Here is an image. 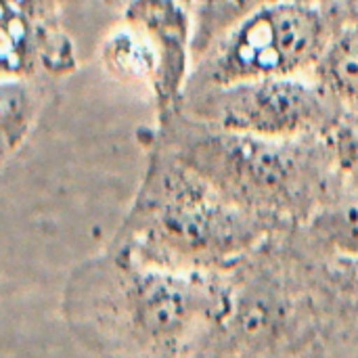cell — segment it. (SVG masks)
I'll return each mask as SVG.
<instances>
[{
	"label": "cell",
	"mask_w": 358,
	"mask_h": 358,
	"mask_svg": "<svg viewBox=\"0 0 358 358\" xmlns=\"http://www.w3.org/2000/svg\"><path fill=\"white\" fill-rule=\"evenodd\" d=\"M153 143L233 203L287 231L300 227L340 187L321 136L268 138L235 132L176 109L159 120Z\"/></svg>",
	"instance_id": "obj_1"
},
{
	"label": "cell",
	"mask_w": 358,
	"mask_h": 358,
	"mask_svg": "<svg viewBox=\"0 0 358 358\" xmlns=\"http://www.w3.org/2000/svg\"><path fill=\"white\" fill-rule=\"evenodd\" d=\"M285 233L153 143L122 254L172 271L227 273Z\"/></svg>",
	"instance_id": "obj_2"
},
{
	"label": "cell",
	"mask_w": 358,
	"mask_h": 358,
	"mask_svg": "<svg viewBox=\"0 0 358 358\" xmlns=\"http://www.w3.org/2000/svg\"><path fill=\"white\" fill-rule=\"evenodd\" d=\"M285 235L229 271L227 308L203 357L323 355L319 319Z\"/></svg>",
	"instance_id": "obj_3"
},
{
	"label": "cell",
	"mask_w": 358,
	"mask_h": 358,
	"mask_svg": "<svg viewBox=\"0 0 358 358\" xmlns=\"http://www.w3.org/2000/svg\"><path fill=\"white\" fill-rule=\"evenodd\" d=\"M336 23V13L325 6L273 0L193 63L185 92L243 80L310 76Z\"/></svg>",
	"instance_id": "obj_4"
},
{
	"label": "cell",
	"mask_w": 358,
	"mask_h": 358,
	"mask_svg": "<svg viewBox=\"0 0 358 358\" xmlns=\"http://www.w3.org/2000/svg\"><path fill=\"white\" fill-rule=\"evenodd\" d=\"M344 105L313 76L243 80L189 90L178 111L208 126L268 138L321 136Z\"/></svg>",
	"instance_id": "obj_5"
},
{
	"label": "cell",
	"mask_w": 358,
	"mask_h": 358,
	"mask_svg": "<svg viewBox=\"0 0 358 358\" xmlns=\"http://www.w3.org/2000/svg\"><path fill=\"white\" fill-rule=\"evenodd\" d=\"M193 2L128 0V21L151 44V80L159 120L178 109L193 69Z\"/></svg>",
	"instance_id": "obj_6"
},
{
	"label": "cell",
	"mask_w": 358,
	"mask_h": 358,
	"mask_svg": "<svg viewBox=\"0 0 358 358\" xmlns=\"http://www.w3.org/2000/svg\"><path fill=\"white\" fill-rule=\"evenodd\" d=\"M285 243L310 294L323 355L358 352V258L308 250L289 233Z\"/></svg>",
	"instance_id": "obj_7"
},
{
	"label": "cell",
	"mask_w": 358,
	"mask_h": 358,
	"mask_svg": "<svg viewBox=\"0 0 358 358\" xmlns=\"http://www.w3.org/2000/svg\"><path fill=\"white\" fill-rule=\"evenodd\" d=\"M289 237L315 252L358 258V187L342 185Z\"/></svg>",
	"instance_id": "obj_8"
},
{
	"label": "cell",
	"mask_w": 358,
	"mask_h": 358,
	"mask_svg": "<svg viewBox=\"0 0 358 358\" xmlns=\"http://www.w3.org/2000/svg\"><path fill=\"white\" fill-rule=\"evenodd\" d=\"M310 76L344 107H358V15L338 19Z\"/></svg>",
	"instance_id": "obj_9"
},
{
	"label": "cell",
	"mask_w": 358,
	"mask_h": 358,
	"mask_svg": "<svg viewBox=\"0 0 358 358\" xmlns=\"http://www.w3.org/2000/svg\"><path fill=\"white\" fill-rule=\"evenodd\" d=\"M273 0H195L193 2V63L227 31Z\"/></svg>",
	"instance_id": "obj_10"
},
{
	"label": "cell",
	"mask_w": 358,
	"mask_h": 358,
	"mask_svg": "<svg viewBox=\"0 0 358 358\" xmlns=\"http://www.w3.org/2000/svg\"><path fill=\"white\" fill-rule=\"evenodd\" d=\"M321 138L340 182L358 187V107H344Z\"/></svg>",
	"instance_id": "obj_11"
},
{
	"label": "cell",
	"mask_w": 358,
	"mask_h": 358,
	"mask_svg": "<svg viewBox=\"0 0 358 358\" xmlns=\"http://www.w3.org/2000/svg\"><path fill=\"white\" fill-rule=\"evenodd\" d=\"M23 94L13 86H0V128L10 126L23 113Z\"/></svg>",
	"instance_id": "obj_12"
},
{
	"label": "cell",
	"mask_w": 358,
	"mask_h": 358,
	"mask_svg": "<svg viewBox=\"0 0 358 358\" xmlns=\"http://www.w3.org/2000/svg\"><path fill=\"white\" fill-rule=\"evenodd\" d=\"M296 2H304V4H315V6H325L329 10L336 13V17L340 15L342 6L346 4V0H296Z\"/></svg>",
	"instance_id": "obj_13"
},
{
	"label": "cell",
	"mask_w": 358,
	"mask_h": 358,
	"mask_svg": "<svg viewBox=\"0 0 358 358\" xmlns=\"http://www.w3.org/2000/svg\"><path fill=\"white\" fill-rule=\"evenodd\" d=\"M346 15H358V0H346V4L340 10V17H346Z\"/></svg>",
	"instance_id": "obj_14"
}]
</instances>
